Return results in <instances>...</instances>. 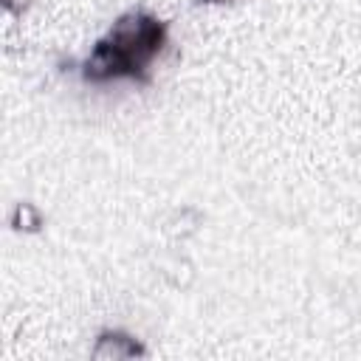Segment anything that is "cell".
I'll return each mask as SVG.
<instances>
[{"instance_id":"6da1fadb","label":"cell","mask_w":361,"mask_h":361,"mask_svg":"<svg viewBox=\"0 0 361 361\" xmlns=\"http://www.w3.org/2000/svg\"><path fill=\"white\" fill-rule=\"evenodd\" d=\"M166 23L147 8H127L113 20L104 37H99L82 62L85 82L110 79H149L152 59L166 45Z\"/></svg>"},{"instance_id":"7a4b0ae2","label":"cell","mask_w":361,"mask_h":361,"mask_svg":"<svg viewBox=\"0 0 361 361\" xmlns=\"http://www.w3.org/2000/svg\"><path fill=\"white\" fill-rule=\"evenodd\" d=\"M93 358H104V361H118V358H138V355H147L144 344L138 338H133L130 333L124 330H102L96 336V344L90 350Z\"/></svg>"},{"instance_id":"3957f363","label":"cell","mask_w":361,"mask_h":361,"mask_svg":"<svg viewBox=\"0 0 361 361\" xmlns=\"http://www.w3.org/2000/svg\"><path fill=\"white\" fill-rule=\"evenodd\" d=\"M39 223H42V220H39V212H37L31 203H17V206H14V212H11V226H14V228H20V231H23V228L37 231Z\"/></svg>"},{"instance_id":"277c9868","label":"cell","mask_w":361,"mask_h":361,"mask_svg":"<svg viewBox=\"0 0 361 361\" xmlns=\"http://www.w3.org/2000/svg\"><path fill=\"white\" fill-rule=\"evenodd\" d=\"M223 3H237V0H195V6H223Z\"/></svg>"}]
</instances>
